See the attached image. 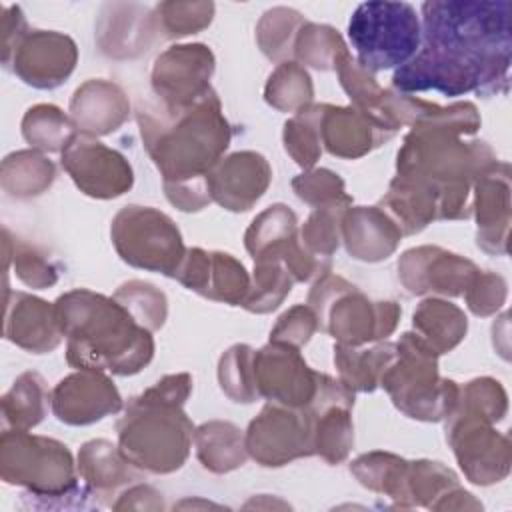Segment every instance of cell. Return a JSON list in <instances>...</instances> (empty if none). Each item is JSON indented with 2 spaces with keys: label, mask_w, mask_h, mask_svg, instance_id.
Wrapping results in <instances>:
<instances>
[{
  "label": "cell",
  "mask_w": 512,
  "mask_h": 512,
  "mask_svg": "<svg viewBox=\"0 0 512 512\" xmlns=\"http://www.w3.org/2000/svg\"><path fill=\"white\" fill-rule=\"evenodd\" d=\"M510 10L508 0L424 2V46L396 70L392 86L400 92L438 90L446 96L506 92Z\"/></svg>",
  "instance_id": "1"
},
{
  "label": "cell",
  "mask_w": 512,
  "mask_h": 512,
  "mask_svg": "<svg viewBox=\"0 0 512 512\" xmlns=\"http://www.w3.org/2000/svg\"><path fill=\"white\" fill-rule=\"evenodd\" d=\"M54 312L62 334L68 336V362L76 368L126 376L152 360L150 330L114 298L72 290L56 300Z\"/></svg>",
  "instance_id": "2"
},
{
  "label": "cell",
  "mask_w": 512,
  "mask_h": 512,
  "mask_svg": "<svg viewBox=\"0 0 512 512\" xmlns=\"http://www.w3.org/2000/svg\"><path fill=\"white\" fill-rule=\"evenodd\" d=\"M138 122L164 186L206 182L230 144V128L212 90L184 108L142 106Z\"/></svg>",
  "instance_id": "3"
},
{
  "label": "cell",
  "mask_w": 512,
  "mask_h": 512,
  "mask_svg": "<svg viewBox=\"0 0 512 512\" xmlns=\"http://www.w3.org/2000/svg\"><path fill=\"white\" fill-rule=\"evenodd\" d=\"M190 388L188 374H172L126 406L118 422V442L132 466L166 474L184 464L194 436L192 422L182 412Z\"/></svg>",
  "instance_id": "4"
},
{
  "label": "cell",
  "mask_w": 512,
  "mask_h": 512,
  "mask_svg": "<svg viewBox=\"0 0 512 512\" xmlns=\"http://www.w3.org/2000/svg\"><path fill=\"white\" fill-rule=\"evenodd\" d=\"M438 354L418 336L402 334L392 362L382 372L380 384L392 402L410 418L436 422L446 418L458 400V386L438 378Z\"/></svg>",
  "instance_id": "5"
},
{
  "label": "cell",
  "mask_w": 512,
  "mask_h": 512,
  "mask_svg": "<svg viewBox=\"0 0 512 512\" xmlns=\"http://www.w3.org/2000/svg\"><path fill=\"white\" fill-rule=\"evenodd\" d=\"M348 38L356 64L366 72L400 68L420 48V20L408 2H364L348 20Z\"/></svg>",
  "instance_id": "6"
},
{
  "label": "cell",
  "mask_w": 512,
  "mask_h": 512,
  "mask_svg": "<svg viewBox=\"0 0 512 512\" xmlns=\"http://www.w3.org/2000/svg\"><path fill=\"white\" fill-rule=\"evenodd\" d=\"M318 326L344 346H360L386 338L398 322L396 302H370L356 286L340 276L322 274L308 296Z\"/></svg>",
  "instance_id": "7"
},
{
  "label": "cell",
  "mask_w": 512,
  "mask_h": 512,
  "mask_svg": "<svg viewBox=\"0 0 512 512\" xmlns=\"http://www.w3.org/2000/svg\"><path fill=\"white\" fill-rule=\"evenodd\" d=\"M112 242L124 262L176 276L186 250L176 224L148 206H126L112 222Z\"/></svg>",
  "instance_id": "8"
},
{
  "label": "cell",
  "mask_w": 512,
  "mask_h": 512,
  "mask_svg": "<svg viewBox=\"0 0 512 512\" xmlns=\"http://www.w3.org/2000/svg\"><path fill=\"white\" fill-rule=\"evenodd\" d=\"M316 414L306 408L268 404L246 432V452L262 466H282L314 454Z\"/></svg>",
  "instance_id": "9"
},
{
  "label": "cell",
  "mask_w": 512,
  "mask_h": 512,
  "mask_svg": "<svg viewBox=\"0 0 512 512\" xmlns=\"http://www.w3.org/2000/svg\"><path fill=\"white\" fill-rule=\"evenodd\" d=\"M448 418L446 440L466 478L480 486L502 482L510 472L508 438L480 416L452 410Z\"/></svg>",
  "instance_id": "10"
},
{
  "label": "cell",
  "mask_w": 512,
  "mask_h": 512,
  "mask_svg": "<svg viewBox=\"0 0 512 512\" xmlns=\"http://www.w3.org/2000/svg\"><path fill=\"white\" fill-rule=\"evenodd\" d=\"M12 440L16 448V484L28 486L34 496L42 498H72L90 492L78 488L72 456L64 444L30 436L24 430H16Z\"/></svg>",
  "instance_id": "11"
},
{
  "label": "cell",
  "mask_w": 512,
  "mask_h": 512,
  "mask_svg": "<svg viewBox=\"0 0 512 512\" xmlns=\"http://www.w3.org/2000/svg\"><path fill=\"white\" fill-rule=\"evenodd\" d=\"M320 374L310 370L296 346L270 340L254 352V382L258 396L288 408H306L318 390Z\"/></svg>",
  "instance_id": "12"
},
{
  "label": "cell",
  "mask_w": 512,
  "mask_h": 512,
  "mask_svg": "<svg viewBox=\"0 0 512 512\" xmlns=\"http://www.w3.org/2000/svg\"><path fill=\"white\" fill-rule=\"evenodd\" d=\"M212 70L214 56L204 44L172 46L156 58L152 86L162 106L184 108L212 90L208 84Z\"/></svg>",
  "instance_id": "13"
},
{
  "label": "cell",
  "mask_w": 512,
  "mask_h": 512,
  "mask_svg": "<svg viewBox=\"0 0 512 512\" xmlns=\"http://www.w3.org/2000/svg\"><path fill=\"white\" fill-rule=\"evenodd\" d=\"M62 166L76 186L94 198H114L132 186V168L126 158L86 134H76L62 150Z\"/></svg>",
  "instance_id": "14"
},
{
  "label": "cell",
  "mask_w": 512,
  "mask_h": 512,
  "mask_svg": "<svg viewBox=\"0 0 512 512\" xmlns=\"http://www.w3.org/2000/svg\"><path fill=\"white\" fill-rule=\"evenodd\" d=\"M398 272L410 294L438 292L458 296L464 294L478 268L472 260L438 246H420L402 254Z\"/></svg>",
  "instance_id": "15"
},
{
  "label": "cell",
  "mask_w": 512,
  "mask_h": 512,
  "mask_svg": "<svg viewBox=\"0 0 512 512\" xmlns=\"http://www.w3.org/2000/svg\"><path fill=\"white\" fill-rule=\"evenodd\" d=\"M188 290L210 300L242 306L250 290L244 266L224 252H206L192 248L186 252L176 276Z\"/></svg>",
  "instance_id": "16"
},
{
  "label": "cell",
  "mask_w": 512,
  "mask_h": 512,
  "mask_svg": "<svg viewBox=\"0 0 512 512\" xmlns=\"http://www.w3.org/2000/svg\"><path fill=\"white\" fill-rule=\"evenodd\" d=\"M122 408L116 386L96 370H82L60 380L52 392V410L60 422L82 426Z\"/></svg>",
  "instance_id": "17"
},
{
  "label": "cell",
  "mask_w": 512,
  "mask_h": 512,
  "mask_svg": "<svg viewBox=\"0 0 512 512\" xmlns=\"http://www.w3.org/2000/svg\"><path fill=\"white\" fill-rule=\"evenodd\" d=\"M316 118L320 142L330 154L340 158H358L394 134L386 124L356 106L336 108L316 104Z\"/></svg>",
  "instance_id": "18"
},
{
  "label": "cell",
  "mask_w": 512,
  "mask_h": 512,
  "mask_svg": "<svg viewBox=\"0 0 512 512\" xmlns=\"http://www.w3.org/2000/svg\"><path fill=\"white\" fill-rule=\"evenodd\" d=\"M76 46L74 42L56 32L32 30L22 34L16 52L14 72L34 88H56L74 70Z\"/></svg>",
  "instance_id": "19"
},
{
  "label": "cell",
  "mask_w": 512,
  "mask_h": 512,
  "mask_svg": "<svg viewBox=\"0 0 512 512\" xmlns=\"http://www.w3.org/2000/svg\"><path fill=\"white\" fill-rule=\"evenodd\" d=\"M270 166L256 152H236L206 176L210 198L232 212L250 210L270 184Z\"/></svg>",
  "instance_id": "20"
},
{
  "label": "cell",
  "mask_w": 512,
  "mask_h": 512,
  "mask_svg": "<svg viewBox=\"0 0 512 512\" xmlns=\"http://www.w3.org/2000/svg\"><path fill=\"white\" fill-rule=\"evenodd\" d=\"M478 246L490 254H506L510 226V166L494 162L474 180Z\"/></svg>",
  "instance_id": "21"
},
{
  "label": "cell",
  "mask_w": 512,
  "mask_h": 512,
  "mask_svg": "<svg viewBox=\"0 0 512 512\" xmlns=\"http://www.w3.org/2000/svg\"><path fill=\"white\" fill-rule=\"evenodd\" d=\"M402 232L380 206H358L344 212L342 238L348 252L364 262L388 258L400 240Z\"/></svg>",
  "instance_id": "22"
},
{
  "label": "cell",
  "mask_w": 512,
  "mask_h": 512,
  "mask_svg": "<svg viewBox=\"0 0 512 512\" xmlns=\"http://www.w3.org/2000/svg\"><path fill=\"white\" fill-rule=\"evenodd\" d=\"M130 104L124 92L104 80H90L74 92L70 102L72 122L86 136L114 132L128 118Z\"/></svg>",
  "instance_id": "23"
},
{
  "label": "cell",
  "mask_w": 512,
  "mask_h": 512,
  "mask_svg": "<svg viewBox=\"0 0 512 512\" xmlns=\"http://www.w3.org/2000/svg\"><path fill=\"white\" fill-rule=\"evenodd\" d=\"M108 440L86 442L78 454V472L94 496H106L124 484H132L140 474Z\"/></svg>",
  "instance_id": "24"
},
{
  "label": "cell",
  "mask_w": 512,
  "mask_h": 512,
  "mask_svg": "<svg viewBox=\"0 0 512 512\" xmlns=\"http://www.w3.org/2000/svg\"><path fill=\"white\" fill-rule=\"evenodd\" d=\"M16 328L8 334L18 346L32 350L36 354L50 352L62 340V330L56 320L54 308L44 300L32 298L28 294H16Z\"/></svg>",
  "instance_id": "25"
},
{
  "label": "cell",
  "mask_w": 512,
  "mask_h": 512,
  "mask_svg": "<svg viewBox=\"0 0 512 512\" xmlns=\"http://www.w3.org/2000/svg\"><path fill=\"white\" fill-rule=\"evenodd\" d=\"M416 334L436 352L444 354L466 336L468 320L464 312L446 300H424L414 312Z\"/></svg>",
  "instance_id": "26"
},
{
  "label": "cell",
  "mask_w": 512,
  "mask_h": 512,
  "mask_svg": "<svg viewBox=\"0 0 512 512\" xmlns=\"http://www.w3.org/2000/svg\"><path fill=\"white\" fill-rule=\"evenodd\" d=\"M196 454L206 470L230 472L244 464L246 444L240 430L230 422H208L194 432Z\"/></svg>",
  "instance_id": "27"
},
{
  "label": "cell",
  "mask_w": 512,
  "mask_h": 512,
  "mask_svg": "<svg viewBox=\"0 0 512 512\" xmlns=\"http://www.w3.org/2000/svg\"><path fill=\"white\" fill-rule=\"evenodd\" d=\"M396 344H382L372 350H356V346H334V364L342 382L350 390L372 392L382 378V372L392 362Z\"/></svg>",
  "instance_id": "28"
},
{
  "label": "cell",
  "mask_w": 512,
  "mask_h": 512,
  "mask_svg": "<svg viewBox=\"0 0 512 512\" xmlns=\"http://www.w3.org/2000/svg\"><path fill=\"white\" fill-rule=\"evenodd\" d=\"M350 472L360 480L362 486L382 492L388 498H394L398 506L408 508L406 496V478L408 462L388 454V452H370L362 454L350 464Z\"/></svg>",
  "instance_id": "29"
},
{
  "label": "cell",
  "mask_w": 512,
  "mask_h": 512,
  "mask_svg": "<svg viewBox=\"0 0 512 512\" xmlns=\"http://www.w3.org/2000/svg\"><path fill=\"white\" fill-rule=\"evenodd\" d=\"M292 238H296V214L284 204H274L256 216L244 236L254 262L274 256Z\"/></svg>",
  "instance_id": "30"
},
{
  "label": "cell",
  "mask_w": 512,
  "mask_h": 512,
  "mask_svg": "<svg viewBox=\"0 0 512 512\" xmlns=\"http://www.w3.org/2000/svg\"><path fill=\"white\" fill-rule=\"evenodd\" d=\"M292 52L304 64H310L318 70L338 68L344 58L350 56L340 34L330 26H318L304 22L294 38Z\"/></svg>",
  "instance_id": "31"
},
{
  "label": "cell",
  "mask_w": 512,
  "mask_h": 512,
  "mask_svg": "<svg viewBox=\"0 0 512 512\" xmlns=\"http://www.w3.org/2000/svg\"><path fill=\"white\" fill-rule=\"evenodd\" d=\"M314 414H316L314 454H320L330 464L342 462L348 456L354 442L350 408L328 406Z\"/></svg>",
  "instance_id": "32"
},
{
  "label": "cell",
  "mask_w": 512,
  "mask_h": 512,
  "mask_svg": "<svg viewBox=\"0 0 512 512\" xmlns=\"http://www.w3.org/2000/svg\"><path fill=\"white\" fill-rule=\"evenodd\" d=\"M352 198L346 194L340 200L316 206V210L310 214L308 222L302 228V244L304 248L318 256V258H326L338 248V240L342 234V218L344 212L348 210Z\"/></svg>",
  "instance_id": "33"
},
{
  "label": "cell",
  "mask_w": 512,
  "mask_h": 512,
  "mask_svg": "<svg viewBox=\"0 0 512 512\" xmlns=\"http://www.w3.org/2000/svg\"><path fill=\"white\" fill-rule=\"evenodd\" d=\"M74 122L56 106L40 104L28 110L22 122L24 138L42 150H64L76 136Z\"/></svg>",
  "instance_id": "34"
},
{
  "label": "cell",
  "mask_w": 512,
  "mask_h": 512,
  "mask_svg": "<svg viewBox=\"0 0 512 512\" xmlns=\"http://www.w3.org/2000/svg\"><path fill=\"white\" fill-rule=\"evenodd\" d=\"M254 264V282L250 284L248 296L244 298L242 306L250 312L264 314L280 306L284 296L290 292L294 278L282 262L264 260Z\"/></svg>",
  "instance_id": "35"
},
{
  "label": "cell",
  "mask_w": 512,
  "mask_h": 512,
  "mask_svg": "<svg viewBox=\"0 0 512 512\" xmlns=\"http://www.w3.org/2000/svg\"><path fill=\"white\" fill-rule=\"evenodd\" d=\"M264 96L278 110L298 112L312 100L310 76L296 62H284L270 74Z\"/></svg>",
  "instance_id": "36"
},
{
  "label": "cell",
  "mask_w": 512,
  "mask_h": 512,
  "mask_svg": "<svg viewBox=\"0 0 512 512\" xmlns=\"http://www.w3.org/2000/svg\"><path fill=\"white\" fill-rule=\"evenodd\" d=\"M218 378L222 390L234 402H254L258 396L254 382V350L246 344H236L220 358Z\"/></svg>",
  "instance_id": "37"
},
{
  "label": "cell",
  "mask_w": 512,
  "mask_h": 512,
  "mask_svg": "<svg viewBox=\"0 0 512 512\" xmlns=\"http://www.w3.org/2000/svg\"><path fill=\"white\" fill-rule=\"evenodd\" d=\"M114 300H118L128 314L150 332L158 330L166 320V296L148 282L132 280L122 284L116 290Z\"/></svg>",
  "instance_id": "38"
},
{
  "label": "cell",
  "mask_w": 512,
  "mask_h": 512,
  "mask_svg": "<svg viewBox=\"0 0 512 512\" xmlns=\"http://www.w3.org/2000/svg\"><path fill=\"white\" fill-rule=\"evenodd\" d=\"M12 400L4 398V404H14L12 408H4L6 410V418L20 430H26L34 424H38L46 412V400H48V392L44 386V380L34 374V372H26L18 378V382H14V388L10 390V394H6Z\"/></svg>",
  "instance_id": "39"
},
{
  "label": "cell",
  "mask_w": 512,
  "mask_h": 512,
  "mask_svg": "<svg viewBox=\"0 0 512 512\" xmlns=\"http://www.w3.org/2000/svg\"><path fill=\"white\" fill-rule=\"evenodd\" d=\"M284 146L286 152L296 160V164H300L302 168L314 166L322 152L316 106H306L298 110L296 116L284 124Z\"/></svg>",
  "instance_id": "40"
},
{
  "label": "cell",
  "mask_w": 512,
  "mask_h": 512,
  "mask_svg": "<svg viewBox=\"0 0 512 512\" xmlns=\"http://www.w3.org/2000/svg\"><path fill=\"white\" fill-rule=\"evenodd\" d=\"M304 20L298 12L288 8H274L264 14L258 26V42L262 52L272 60H282L292 52L294 38L298 34L296 26H302Z\"/></svg>",
  "instance_id": "41"
},
{
  "label": "cell",
  "mask_w": 512,
  "mask_h": 512,
  "mask_svg": "<svg viewBox=\"0 0 512 512\" xmlns=\"http://www.w3.org/2000/svg\"><path fill=\"white\" fill-rule=\"evenodd\" d=\"M506 280L494 272L478 270L464 290L466 304L476 316H490L506 302Z\"/></svg>",
  "instance_id": "42"
},
{
  "label": "cell",
  "mask_w": 512,
  "mask_h": 512,
  "mask_svg": "<svg viewBox=\"0 0 512 512\" xmlns=\"http://www.w3.org/2000/svg\"><path fill=\"white\" fill-rule=\"evenodd\" d=\"M292 188L296 192V196L312 206H322L334 200L344 198V182L338 174L320 168V170H312L308 174H300L298 178H294Z\"/></svg>",
  "instance_id": "43"
},
{
  "label": "cell",
  "mask_w": 512,
  "mask_h": 512,
  "mask_svg": "<svg viewBox=\"0 0 512 512\" xmlns=\"http://www.w3.org/2000/svg\"><path fill=\"white\" fill-rule=\"evenodd\" d=\"M16 160V196H36L46 190L54 180V164L38 152H18Z\"/></svg>",
  "instance_id": "44"
},
{
  "label": "cell",
  "mask_w": 512,
  "mask_h": 512,
  "mask_svg": "<svg viewBox=\"0 0 512 512\" xmlns=\"http://www.w3.org/2000/svg\"><path fill=\"white\" fill-rule=\"evenodd\" d=\"M318 328L316 312L310 306H294L288 310L270 332V340L290 346H302Z\"/></svg>",
  "instance_id": "45"
},
{
  "label": "cell",
  "mask_w": 512,
  "mask_h": 512,
  "mask_svg": "<svg viewBox=\"0 0 512 512\" xmlns=\"http://www.w3.org/2000/svg\"><path fill=\"white\" fill-rule=\"evenodd\" d=\"M158 12L162 14V16L156 18L160 28L166 32V36L176 38V36L194 34L196 30L204 28L206 24H210L214 6L212 4H204L196 14L190 16V14H180V6L172 2V4L158 6Z\"/></svg>",
  "instance_id": "46"
},
{
  "label": "cell",
  "mask_w": 512,
  "mask_h": 512,
  "mask_svg": "<svg viewBox=\"0 0 512 512\" xmlns=\"http://www.w3.org/2000/svg\"><path fill=\"white\" fill-rule=\"evenodd\" d=\"M18 276L28 284L36 288H44L56 282V270L50 266L48 260H44L36 250L24 248L18 252V264H16Z\"/></svg>",
  "instance_id": "47"
}]
</instances>
